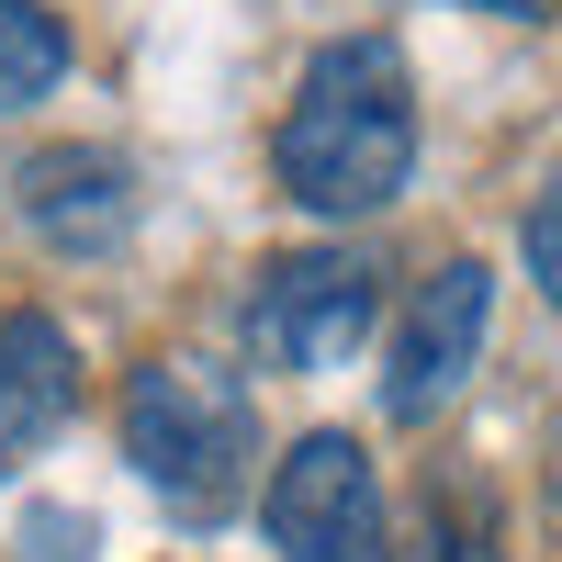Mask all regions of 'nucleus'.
Instances as JSON below:
<instances>
[{"label":"nucleus","mask_w":562,"mask_h":562,"mask_svg":"<svg viewBox=\"0 0 562 562\" xmlns=\"http://www.w3.org/2000/svg\"><path fill=\"white\" fill-rule=\"evenodd\" d=\"M270 169L304 214H383L416 180V68L394 34H338L293 79Z\"/></svg>","instance_id":"nucleus-1"},{"label":"nucleus","mask_w":562,"mask_h":562,"mask_svg":"<svg viewBox=\"0 0 562 562\" xmlns=\"http://www.w3.org/2000/svg\"><path fill=\"white\" fill-rule=\"evenodd\" d=\"M248 450H259V416H248L237 371L147 360L124 383V461L180 506V518H225V506L248 495Z\"/></svg>","instance_id":"nucleus-2"},{"label":"nucleus","mask_w":562,"mask_h":562,"mask_svg":"<svg viewBox=\"0 0 562 562\" xmlns=\"http://www.w3.org/2000/svg\"><path fill=\"white\" fill-rule=\"evenodd\" d=\"M371 338V270L349 248H304V259H270L259 293H248V360L259 371H338Z\"/></svg>","instance_id":"nucleus-3"},{"label":"nucleus","mask_w":562,"mask_h":562,"mask_svg":"<svg viewBox=\"0 0 562 562\" xmlns=\"http://www.w3.org/2000/svg\"><path fill=\"white\" fill-rule=\"evenodd\" d=\"M270 540H281V562H394L383 484H371L360 439L315 428V439L281 450V473H270Z\"/></svg>","instance_id":"nucleus-4"},{"label":"nucleus","mask_w":562,"mask_h":562,"mask_svg":"<svg viewBox=\"0 0 562 562\" xmlns=\"http://www.w3.org/2000/svg\"><path fill=\"white\" fill-rule=\"evenodd\" d=\"M484 338H495V270L484 259H450L416 281V304L394 326V371H383V416L428 428V416L484 371Z\"/></svg>","instance_id":"nucleus-5"},{"label":"nucleus","mask_w":562,"mask_h":562,"mask_svg":"<svg viewBox=\"0 0 562 562\" xmlns=\"http://www.w3.org/2000/svg\"><path fill=\"white\" fill-rule=\"evenodd\" d=\"M135 214H147L135 158H113V147H45V158H23V225H34L45 248L113 259L135 237Z\"/></svg>","instance_id":"nucleus-6"},{"label":"nucleus","mask_w":562,"mask_h":562,"mask_svg":"<svg viewBox=\"0 0 562 562\" xmlns=\"http://www.w3.org/2000/svg\"><path fill=\"white\" fill-rule=\"evenodd\" d=\"M79 416V349L57 315H0V473Z\"/></svg>","instance_id":"nucleus-7"},{"label":"nucleus","mask_w":562,"mask_h":562,"mask_svg":"<svg viewBox=\"0 0 562 562\" xmlns=\"http://www.w3.org/2000/svg\"><path fill=\"white\" fill-rule=\"evenodd\" d=\"M394 562H506V506H495V484L473 473V461H428Z\"/></svg>","instance_id":"nucleus-8"},{"label":"nucleus","mask_w":562,"mask_h":562,"mask_svg":"<svg viewBox=\"0 0 562 562\" xmlns=\"http://www.w3.org/2000/svg\"><path fill=\"white\" fill-rule=\"evenodd\" d=\"M57 79H68V23L45 0H0V113L45 102Z\"/></svg>","instance_id":"nucleus-9"},{"label":"nucleus","mask_w":562,"mask_h":562,"mask_svg":"<svg viewBox=\"0 0 562 562\" xmlns=\"http://www.w3.org/2000/svg\"><path fill=\"white\" fill-rule=\"evenodd\" d=\"M529 270H540L551 293H562V169H551V192L529 203Z\"/></svg>","instance_id":"nucleus-10"},{"label":"nucleus","mask_w":562,"mask_h":562,"mask_svg":"<svg viewBox=\"0 0 562 562\" xmlns=\"http://www.w3.org/2000/svg\"><path fill=\"white\" fill-rule=\"evenodd\" d=\"M473 12H506V23H540V12H562V0H473Z\"/></svg>","instance_id":"nucleus-11"}]
</instances>
